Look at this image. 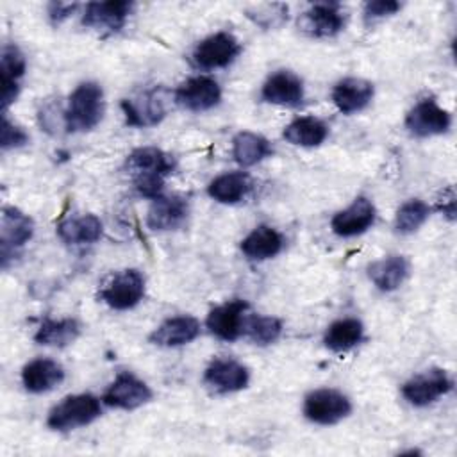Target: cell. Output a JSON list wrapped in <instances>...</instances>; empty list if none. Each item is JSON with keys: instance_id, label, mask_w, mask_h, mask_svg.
Instances as JSON below:
<instances>
[{"instance_id": "6da1fadb", "label": "cell", "mask_w": 457, "mask_h": 457, "mask_svg": "<svg viewBox=\"0 0 457 457\" xmlns=\"http://www.w3.org/2000/svg\"><path fill=\"white\" fill-rule=\"evenodd\" d=\"M125 170L130 173L136 191L155 200L164 195V179L173 173L175 159L161 148L141 146L127 155Z\"/></svg>"}, {"instance_id": "7a4b0ae2", "label": "cell", "mask_w": 457, "mask_h": 457, "mask_svg": "<svg viewBox=\"0 0 457 457\" xmlns=\"http://www.w3.org/2000/svg\"><path fill=\"white\" fill-rule=\"evenodd\" d=\"M105 100L104 89L98 82H80L70 95L64 109L66 132H87L93 130L104 118Z\"/></svg>"}, {"instance_id": "3957f363", "label": "cell", "mask_w": 457, "mask_h": 457, "mask_svg": "<svg viewBox=\"0 0 457 457\" xmlns=\"http://www.w3.org/2000/svg\"><path fill=\"white\" fill-rule=\"evenodd\" d=\"M102 414L100 400L89 393L68 395L48 412L46 425L57 432L75 430L98 420Z\"/></svg>"}, {"instance_id": "277c9868", "label": "cell", "mask_w": 457, "mask_h": 457, "mask_svg": "<svg viewBox=\"0 0 457 457\" xmlns=\"http://www.w3.org/2000/svg\"><path fill=\"white\" fill-rule=\"evenodd\" d=\"M302 411L311 423L336 425L350 416L352 402L345 393L334 387H320L305 395Z\"/></svg>"}, {"instance_id": "5b68a950", "label": "cell", "mask_w": 457, "mask_h": 457, "mask_svg": "<svg viewBox=\"0 0 457 457\" xmlns=\"http://www.w3.org/2000/svg\"><path fill=\"white\" fill-rule=\"evenodd\" d=\"M145 296V277L141 271L129 268L112 273L100 289V300L114 311H129Z\"/></svg>"}, {"instance_id": "8992f818", "label": "cell", "mask_w": 457, "mask_h": 457, "mask_svg": "<svg viewBox=\"0 0 457 457\" xmlns=\"http://www.w3.org/2000/svg\"><path fill=\"white\" fill-rule=\"evenodd\" d=\"M241 50L243 46L234 34L216 32L207 36L195 46L191 54V62L198 70L225 68L239 57Z\"/></svg>"}, {"instance_id": "52a82bcc", "label": "cell", "mask_w": 457, "mask_h": 457, "mask_svg": "<svg viewBox=\"0 0 457 457\" xmlns=\"http://www.w3.org/2000/svg\"><path fill=\"white\" fill-rule=\"evenodd\" d=\"M162 87L145 89L130 98L121 100V111L125 114V123L130 127H154L166 118V102Z\"/></svg>"}, {"instance_id": "ba28073f", "label": "cell", "mask_w": 457, "mask_h": 457, "mask_svg": "<svg viewBox=\"0 0 457 457\" xmlns=\"http://www.w3.org/2000/svg\"><path fill=\"white\" fill-rule=\"evenodd\" d=\"M452 387H453V380L445 370L430 368L411 377L402 386V395L411 405L427 407L437 402L441 396L448 395Z\"/></svg>"}, {"instance_id": "9c48e42d", "label": "cell", "mask_w": 457, "mask_h": 457, "mask_svg": "<svg viewBox=\"0 0 457 457\" xmlns=\"http://www.w3.org/2000/svg\"><path fill=\"white\" fill-rule=\"evenodd\" d=\"M150 386L130 371H121L104 393V403L114 409L134 411L152 400Z\"/></svg>"}, {"instance_id": "30bf717a", "label": "cell", "mask_w": 457, "mask_h": 457, "mask_svg": "<svg viewBox=\"0 0 457 457\" xmlns=\"http://www.w3.org/2000/svg\"><path fill=\"white\" fill-rule=\"evenodd\" d=\"M452 116L434 98L420 100L405 116L407 130L416 137H432L448 132Z\"/></svg>"}, {"instance_id": "8fae6325", "label": "cell", "mask_w": 457, "mask_h": 457, "mask_svg": "<svg viewBox=\"0 0 457 457\" xmlns=\"http://www.w3.org/2000/svg\"><path fill=\"white\" fill-rule=\"evenodd\" d=\"M175 102L186 111L204 112L221 102V87L211 77H189L175 89Z\"/></svg>"}, {"instance_id": "7c38bea8", "label": "cell", "mask_w": 457, "mask_h": 457, "mask_svg": "<svg viewBox=\"0 0 457 457\" xmlns=\"http://www.w3.org/2000/svg\"><path fill=\"white\" fill-rule=\"evenodd\" d=\"M248 309V302L241 298L220 303L209 311L205 325L214 337L221 341H236L243 336Z\"/></svg>"}, {"instance_id": "4fadbf2b", "label": "cell", "mask_w": 457, "mask_h": 457, "mask_svg": "<svg viewBox=\"0 0 457 457\" xmlns=\"http://www.w3.org/2000/svg\"><path fill=\"white\" fill-rule=\"evenodd\" d=\"M34 236V221L29 214L16 207H4L0 221V246H2V266L7 268L9 257L16 253Z\"/></svg>"}, {"instance_id": "5bb4252c", "label": "cell", "mask_w": 457, "mask_h": 457, "mask_svg": "<svg viewBox=\"0 0 457 457\" xmlns=\"http://www.w3.org/2000/svg\"><path fill=\"white\" fill-rule=\"evenodd\" d=\"M204 382L214 393L228 395V393L241 391L248 386L250 371L245 364H241L236 359L218 357V359H212L205 368Z\"/></svg>"}, {"instance_id": "9a60e30c", "label": "cell", "mask_w": 457, "mask_h": 457, "mask_svg": "<svg viewBox=\"0 0 457 457\" xmlns=\"http://www.w3.org/2000/svg\"><path fill=\"white\" fill-rule=\"evenodd\" d=\"M134 9L132 2L127 0H109V2H89L84 7L82 25L114 34L121 30Z\"/></svg>"}, {"instance_id": "2e32d148", "label": "cell", "mask_w": 457, "mask_h": 457, "mask_svg": "<svg viewBox=\"0 0 457 457\" xmlns=\"http://www.w3.org/2000/svg\"><path fill=\"white\" fill-rule=\"evenodd\" d=\"M377 218L373 202L366 196H357L348 207L337 211L330 220V228L339 237H353L364 234Z\"/></svg>"}, {"instance_id": "e0dca14e", "label": "cell", "mask_w": 457, "mask_h": 457, "mask_svg": "<svg viewBox=\"0 0 457 457\" xmlns=\"http://www.w3.org/2000/svg\"><path fill=\"white\" fill-rule=\"evenodd\" d=\"M261 96L268 104L298 107L305 98V87L296 73L291 70H278L266 79L261 87Z\"/></svg>"}, {"instance_id": "ac0fdd59", "label": "cell", "mask_w": 457, "mask_h": 457, "mask_svg": "<svg viewBox=\"0 0 457 457\" xmlns=\"http://www.w3.org/2000/svg\"><path fill=\"white\" fill-rule=\"evenodd\" d=\"M302 27L312 37H334L345 29V12L337 2H318L303 12Z\"/></svg>"}, {"instance_id": "d6986e66", "label": "cell", "mask_w": 457, "mask_h": 457, "mask_svg": "<svg viewBox=\"0 0 457 457\" xmlns=\"http://www.w3.org/2000/svg\"><path fill=\"white\" fill-rule=\"evenodd\" d=\"M187 214H189V205L184 196L161 195L159 198L152 200V205L146 212V225L152 230H159V232L177 230L179 227L184 225Z\"/></svg>"}, {"instance_id": "ffe728a7", "label": "cell", "mask_w": 457, "mask_h": 457, "mask_svg": "<svg viewBox=\"0 0 457 457\" xmlns=\"http://www.w3.org/2000/svg\"><path fill=\"white\" fill-rule=\"evenodd\" d=\"M375 87L370 80L359 77H346L332 87V102L343 114H353L370 105Z\"/></svg>"}, {"instance_id": "44dd1931", "label": "cell", "mask_w": 457, "mask_h": 457, "mask_svg": "<svg viewBox=\"0 0 457 457\" xmlns=\"http://www.w3.org/2000/svg\"><path fill=\"white\" fill-rule=\"evenodd\" d=\"M200 334V321L195 316L180 314L164 320L152 334L150 343L162 348H175L184 346L195 341Z\"/></svg>"}, {"instance_id": "7402d4cb", "label": "cell", "mask_w": 457, "mask_h": 457, "mask_svg": "<svg viewBox=\"0 0 457 457\" xmlns=\"http://www.w3.org/2000/svg\"><path fill=\"white\" fill-rule=\"evenodd\" d=\"M64 368L54 361L37 357L27 362L21 370V384L29 393H46L64 380Z\"/></svg>"}, {"instance_id": "603a6c76", "label": "cell", "mask_w": 457, "mask_h": 457, "mask_svg": "<svg viewBox=\"0 0 457 457\" xmlns=\"http://www.w3.org/2000/svg\"><path fill=\"white\" fill-rule=\"evenodd\" d=\"M27 68L25 55L16 45H4L0 55V77H2V109H5L18 98L20 79Z\"/></svg>"}, {"instance_id": "cb8c5ba5", "label": "cell", "mask_w": 457, "mask_h": 457, "mask_svg": "<svg viewBox=\"0 0 457 457\" xmlns=\"http://www.w3.org/2000/svg\"><path fill=\"white\" fill-rule=\"evenodd\" d=\"M411 264L403 255H387L368 264V277L382 293L398 289L409 277Z\"/></svg>"}, {"instance_id": "d4e9b609", "label": "cell", "mask_w": 457, "mask_h": 457, "mask_svg": "<svg viewBox=\"0 0 457 457\" xmlns=\"http://www.w3.org/2000/svg\"><path fill=\"white\" fill-rule=\"evenodd\" d=\"M284 236L277 228L270 225H257L241 241V252L250 261H266L278 255L284 248Z\"/></svg>"}, {"instance_id": "484cf974", "label": "cell", "mask_w": 457, "mask_h": 457, "mask_svg": "<svg viewBox=\"0 0 457 457\" xmlns=\"http://www.w3.org/2000/svg\"><path fill=\"white\" fill-rule=\"evenodd\" d=\"M104 225L102 220L95 214H80L62 220L57 225V234L66 245L82 246L93 245L102 237Z\"/></svg>"}, {"instance_id": "4316f807", "label": "cell", "mask_w": 457, "mask_h": 457, "mask_svg": "<svg viewBox=\"0 0 457 457\" xmlns=\"http://www.w3.org/2000/svg\"><path fill=\"white\" fill-rule=\"evenodd\" d=\"M252 177L246 171H228L212 179L207 186V195L220 204H237L252 191Z\"/></svg>"}, {"instance_id": "83f0119b", "label": "cell", "mask_w": 457, "mask_h": 457, "mask_svg": "<svg viewBox=\"0 0 457 457\" xmlns=\"http://www.w3.org/2000/svg\"><path fill=\"white\" fill-rule=\"evenodd\" d=\"M364 339V325L357 318H341L332 321L325 334L323 345L334 353H345L353 350Z\"/></svg>"}, {"instance_id": "f1b7e54d", "label": "cell", "mask_w": 457, "mask_h": 457, "mask_svg": "<svg viewBox=\"0 0 457 457\" xmlns=\"http://www.w3.org/2000/svg\"><path fill=\"white\" fill-rule=\"evenodd\" d=\"M80 336V323L75 318H45L34 334V341L43 346L64 348Z\"/></svg>"}, {"instance_id": "f546056e", "label": "cell", "mask_w": 457, "mask_h": 457, "mask_svg": "<svg viewBox=\"0 0 457 457\" xmlns=\"http://www.w3.org/2000/svg\"><path fill=\"white\" fill-rule=\"evenodd\" d=\"M328 136V127L316 116H298L284 129V139L295 146H320Z\"/></svg>"}, {"instance_id": "4dcf8cb0", "label": "cell", "mask_w": 457, "mask_h": 457, "mask_svg": "<svg viewBox=\"0 0 457 457\" xmlns=\"http://www.w3.org/2000/svg\"><path fill=\"white\" fill-rule=\"evenodd\" d=\"M271 154H273L271 143L261 134L243 130L236 134L232 139V157L243 168L253 166L264 161L266 157H270Z\"/></svg>"}, {"instance_id": "1f68e13d", "label": "cell", "mask_w": 457, "mask_h": 457, "mask_svg": "<svg viewBox=\"0 0 457 457\" xmlns=\"http://www.w3.org/2000/svg\"><path fill=\"white\" fill-rule=\"evenodd\" d=\"M243 334L259 346H268L275 343L282 334V321L275 316H246Z\"/></svg>"}, {"instance_id": "d6a6232c", "label": "cell", "mask_w": 457, "mask_h": 457, "mask_svg": "<svg viewBox=\"0 0 457 457\" xmlns=\"http://www.w3.org/2000/svg\"><path fill=\"white\" fill-rule=\"evenodd\" d=\"M428 216L430 207L420 198H411L398 207L395 214V230L398 234H412L428 220Z\"/></svg>"}, {"instance_id": "836d02e7", "label": "cell", "mask_w": 457, "mask_h": 457, "mask_svg": "<svg viewBox=\"0 0 457 457\" xmlns=\"http://www.w3.org/2000/svg\"><path fill=\"white\" fill-rule=\"evenodd\" d=\"M246 16L262 29H273L282 25L287 20V5L282 4H266L255 9H248Z\"/></svg>"}, {"instance_id": "e575fe53", "label": "cell", "mask_w": 457, "mask_h": 457, "mask_svg": "<svg viewBox=\"0 0 457 457\" xmlns=\"http://www.w3.org/2000/svg\"><path fill=\"white\" fill-rule=\"evenodd\" d=\"M29 134L16 123H12L7 114H2V129H0V146L2 150L20 148L29 143Z\"/></svg>"}, {"instance_id": "d590c367", "label": "cell", "mask_w": 457, "mask_h": 457, "mask_svg": "<svg viewBox=\"0 0 457 457\" xmlns=\"http://www.w3.org/2000/svg\"><path fill=\"white\" fill-rule=\"evenodd\" d=\"M400 9H402V4L395 2V0L366 2L364 4V21L366 23H373L377 20H382V18H387V16L395 14Z\"/></svg>"}, {"instance_id": "8d00e7d4", "label": "cell", "mask_w": 457, "mask_h": 457, "mask_svg": "<svg viewBox=\"0 0 457 457\" xmlns=\"http://www.w3.org/2000/svg\"><path fill=\"white\" fill-rule=\"evenodd\" d=\"M80 5L77 2H50L46 7L48 18L54 25L62 23L64 20H68Z\"/></svg>"}, {"instance_id": "74e56055", "label": "cell", "mask_w": 457, "mask_h": 457, "mask_svg": "<svg viewBox=\"0 0 457 457\" xmlns=\"http://www.w3.org/2000/svg\"><path fill=\"white\" fill-rule=\"evenodd\" d=\"M436 207H437L439 212H443L450 220L455 218V189H453V186H448V187L443 189Z\"/></svg>"}]
</instances>
